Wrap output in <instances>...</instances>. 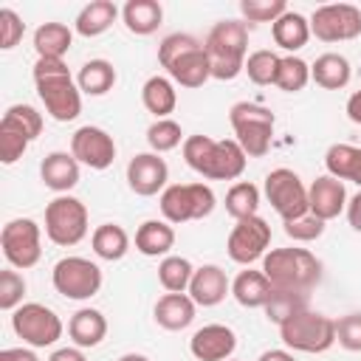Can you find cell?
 <instances>
[{
  "label": "cell",
  "instance_id": "49",
  "mask_svg": "<svg viewBox=\"0 0 361 361\" xmlns=\"http://www.w3.org/2000/svg\"><path fill=\"white\" fill-rule=\"evenodd\" d=\"M347 223L353 226V231H358L361 234V192H355L350 200H347Z\"/></svg>",
  "mask_w": 361,
  "mask_h": 361
},
{
  "label": "cell",
  "instance_id": "5",
  "mask_svg": "<svg viewBox=\"0 0 361 361\" xmlns=\"http://www.w3.org/2000/svg\"><path fill=\"white\" fill-rule=\"evenodd\" d=\"M203 48L212 59V79L231 82L245 71L248 25L243 20H220L206 34Z\"/></svg>",
  "mask_w": 361,
  "mask_h": 361
},
{
  "label": "cell",
  "instance_id": "1",
  "mask_svg": "<svg viewBox=\"0 0 361 361\" xmlns=\"http://www.w3.org/2000/svg\"><path fill=\"white\" fill-rule=\"evenodd\" d=\"M183 161L192 172L209 180H237L245 172L248 155L234 138H209V135H186Z\"/></svg>",
  "mask_w": 361,
  "mask_h": 361
},
{
  "label": "cell",
  "instance_id": "41",
  "mask_svg": "<svg viewBox=\"0 0 361 361\" xmlns=\"http://www.w3.org/2000/svg\"><path fill=\"white\" fill-rule=\"evenodd\" d=\"M276 71H279V56L274 51L259 48V51L245 56V71L243 73H248V79L254 85H274L276 82Z\"/></svg>",
  "mask_w": 361,
  "mask_h": 361
},
{
  "label": "cell",
  "instance_id": "28",
  "mask_svg": "<svg viewBox=\"0 0 361 361\" xmlns=\"http://www.w3.org/2000/svg\"><path fill=\"white\" fill-rule=\"evenodd\" d=\"M271 37H274V42H276L282 51L293 54V51L305 48L307 39H310V20H307L305 14L288 8V11L271 25Z\"/></svg>",
  "mask_w": 361,
  "mask_h": 361
},
{
  "label": "cell",
  "instance_id": "16",
  "mask_svg": "<svg viewBox=\"0 0 361 361\" xmlns=\"http://www.w3.org/2000/svg\"><path fill=\"white\" fill-rule=\"evenodd\" d=\"M71 152L79 164L102 172L116 161V141L107 130L96 124H85L71 135Z\"/></svg>",
  "mask_w": 361,
  "mask_h": 361
},
{
  "label": "cell",
  "instance_id": "9",
  "mask_svg": "<svg viewBox=\"0 0 361 361\" xmlns=\"http://www.w3.org/2000/svg\"><path fill=\"white\" fill-rule=\"evenodd\" d=\"M45 234L62 248L82 243L87 237V206L73 195H56L45 206Z\"/></svg>",
  "mask_w": 361,
  "mask_h": 361
},
{
  "label": "cell",
  "instance_id": "21",
  "mask_svg": "<svg viewBox=\"0 0 361 361\" xmlns=\"http://www.w3.org/2000/svg\"><path fill=\"white\" fill-rule=\"evenodd\" d=\"M39 178L42 183L56 192V195H68L76 183H79V161L73 158V152H62V149H54L42 158L39 164Z\"/></svg>",
  "mask_w": 361,
  "mask_h": 361
},
{
  "label": "cell",
  "instance_id": "45",
  "mask_svg": "<svg viewBox=\"0 0 361 361\" xmlns=\"http://www.w3.org/2000/svg\"><path fill=\"white\" fill-rule=\"evenodd\" d=\"M336 341L350 353H361V313H347L336 322Z\"/></svg>",
  "mask_w": 361,
  "mask_h": 361
},
{
  "label": "cell",
  "instance_id": "25",
  "mask_svg": "<svg viewBox=\"0 0 361 361\" xmlns=\"http://www.w3.org/2000/svg\"><path fill=\"white\" fill-rule=\"evenodd\" d=\"M271 293H274V285L268 282V276L262 271H254V268L240 271L234 276V282H231V296L237 299V305H243L248 310L265 307Z\"/></svg>",
  "mask_w": 361,
  "mask_h": 361
},
{
  "label": "cell",
  "instance_id": "13",
  "mask_svg": "<svg viewBox=\"0 0 361 361\" xmlns=\"http://www.w3.org/2000/svg\"><path fill=\"white\" fill-rule=\"evenodd\" d=\"M265 197H268L271 209L282 217V223L285 220H296V217L310 212L307 186L288 166H276V169H271L265 175Z\"/></svg>",
  "mask_w": 361,
  "mask_h": 361
},
{
  "label": "cell",
  "instance_id": "2",
  "mask_svg": "<svg viewBox=\"0 0 361 361\" xmlns=\"http://www.w3.org/2000/svg\"><path fill=\"white\" fill-rule=\"evenodd\" d=\"M34 87L54 121H73L82 113V90L71 76L65 59H39L34 62Z\"/></svg>",
  "mask_w": 361,
  "mask_h": 361
},
{
  "label": "cell",
  "instance_id": "12",
  "mask_svg": "<svg viewBox=\"0 0 361 361\" xmlns=\"http://www.w3.org/2000/svg\"><path fill=\"white\" fill-rule=\"evenodd\" d=\"M0 248L11 268L28 271L42 257V228L31 217H14L0 231Z\"/></svg>",
  "mask_w": 361,
  "mask_h": 361
},
{
  "label": "cell",
  "instance_id": "53",
  "mask_svg": "<svg viewBox=\"0 0 361 361\" xmlns=\"http://www.w3.org/2000/svg\"><path fill=\"white\" fill-rule=\"evenodd\" d=\"M118 361H149L144 353H124V355H118Z\"/></svg>",
  "mask_w": 361,
  "mask_h": 361
},
{
  "label": "cell",
  "instance_id": "23",
  "mask_svg": "<svg viewBox=\"0 0 361 361\" xmlns=\"http://www.w3.org/2000/svg\"><path fill=\"white\" fill-rule=\"evenodd\" d=\"M68 336L73 341V347L82 350H93L104 341L107 336V319L102 310L96 307H79L71 319H68Z\"/></svg>",
  "mask_w": 361,
  "mask_h": 361
},
{
  "label": "cell",
  "instance_id": "46",
  "mask_svg": "<svg viewBox=\"0 0 361 361\" xmlns=\"http://www.w3.org/2000/svg\"><path fill=\"white\" fill-rule=\"evenodd\" d=\"M23 31H25L23 17L14 8H0V48L11 51L23 39Z\"/></svg>",
  "mask_w": 361,
  "mask_h": 361
},
{
  "label": "cell",
  "instance_id": "29",
  "mask_svg": "<svg viewBox=\"0 0 361 361\" xmlns=\"http://www.w3.org/2000/svg\"><path fill=\"white\" fill-rule=\"evenodd\" d=\"M118 14L121 11H118V6L113 0H93V3L82 6V11L76 14L73 31L82 34V37H99L116 23Z\"/></svg>",
  "mask_w": 361,
  "mask_h": 361
},
{
  "label": "cell",
  "instance_id": "50",
  "mask_svg": "<svg viewBox=\"0 0 361 361\" xmlns=\"http://www.w3.org/2000/svg\"><path fill=\"white\" fill-rule=\"evenodd\" d=\"M48 361H87V358H85L82 347H59L48 355Z\"/></svg>",
  "mask_w": 361,
  "mask_h": 361
},
{
  "label": "cell",
  "instance_id": "32",
  "mask_svg": "<svg viewBox=\"0 0 361 361\" xmlns=\"http://www.w3.org/2000/svg\"><path fill=\"white\" fill-rule=\"evenodd\" d=\"M73 45V31L65 23H42L34 31V51L39 59H62Z\"/></svg>",
  "mask_w": 361,
  "mask_h": 361
},
{
  "label": "cell",
  "instance_id": "37",
  "mask_svg": "<svg viewBox=\"0 0 361 361\" xmlns=\"http://www.w3.org/2000/svg\"><path fill=\"white\" fill-rule=\"evenodd\" d=\"M307 296H310V293H299V290H279V288H274V293H271V299H268V305H265L262 310H265L268 322H274V324L279 327V324H285L290 316H296V313L307 310Z\"/></svg>",
  "mask_w": 361,
  "mask_h": 361
},
{
  "label": "cell",
  "instance_id": "42",
  "mask_svg": "<svg viewBox=\"0 0 361 361\" xmlns=\"http://www.w3.org/2000/svg\"><path fill=\"white\" fill-rule=\"evenodd\" d=\"M23 296H25V276L11 265L3 268L0 271V310L14 313L23 305Z\"/></svg>",
  "mask_w": 361,
  "mask_h": 361
},
{
  "label": "cell",
  "instance_id": "19",
  "mask_svg": "<svg viewBox=\"0 0 361 361\" xmlns=\"http://www.w3.org/2000/svg\"><path fill=\"white\" fill-rule=\"evenodd\" d=\"M347 189L344 180L333 178V175H319L310 186H307V203H310V214H316L319 220H333L347 209Z\"/></svg>",
  "mask_w": 361,
  "mask_h": 361
},
{
  "label": "cell",
  "instance_id": "54",
  "mask_svg": "<svg viewBox=\"0 0 361 361\" xmlns=\"http://www.w3.org/2000/svg\"><path fill=\"white\" fill-rule=\"evenodd\" d=\"M228 361H237V358H228Z\"/></svg>",
  "mask_w": 361,
  "mask_h": 361
},
{
  "label": "cell",
  "instance_id": "51",
  "mask_svg": "<svg viewBox=\"0 0 361 361\" xmlns=\"http://www.w3.org/2000/svg\"><path fill=\"white\" fill-rule=\"evenodd\" d=\"M347 118L353 124H361V90H355L350 99H347Z\"/></svg>",
  "mask_w": 361,
  "mask_h": 361
},
{
  "label": "cell",
  "instance_id": "10",
  "mask_svg": "<svg viewBox=\"0 0 361 361\" xmlns=\"http://www.w3.org/2000/svg\"><path fill=\"white\" fill-rule=\"evenodd\" d=\"M11 330L17 333V338H23V344L42 350V347H54L62 333L65 324L56 316V310H51L42 302H23L14 313H11Z\"/></svg>",
  "mask_w": 361,
  "mask_h": 361
},
{
  "label": "cell",
  "instance_id": "44",
  "mask_svg": "<svg viewBox=\"0 0 361 361\" xmlns=\"http://www.w3.org/2000/svg\"><path fill=\"white\" fill-rule=\"evenodd\" d=\"M285 234L293 240V243H313L324 234V220H319L316 214H302L296 220H285Z\"/></svg>",
  "mask_w": 361,
  "mask_h": 361
},
{
  "label": "cell",
  "instance_id": "39",
  "mask_svg": "<svg viewBox=\"0 0 361 361\" xmlns=\"http://www.w3.org/2000/svg\"><path fill=\"white\" fill-rule=\"evenodd\" d=\"M310 82V65L302 59V56H279V71H276V87L285 90V93H299L305 90Z\"/></svg>",
  "mask_w": 361,
  "mask_h": 361
},
{
  "label": "cell",
  "instance_id": "30",
  "mask_svg": "<svg viewBox=\"0 0 361 361\" xmlns=\"http://www.w3.org/2000/svg\"><path fill=\"white\" fill-rule=\"evenodd\" d=\"M141 104L155 116V118H169L178 107V90L169 76H149L141 87Z\"/></svg>",
  "mask_w": 361,
  "mask_h": 361
},
{
  "label": "cell",
  "instance_id": "47",
  "mask_svg": "<svg viewBox=\"0 0 361 361\" xmlns=\"http://www.w3.org/2000/svg\"><path fill=\"white\" fill-rule=\"evenodd\" d=\"M6 113H11V116L28 130L31 141L39 138V133H42V113H39L37 107H31V104H11Z\"/></svg>",
  "mask_w": 361,
  "mask_h": 361
},
{
  "label": "cell",
  "instance_id": "27",
  "mask_svg": "<svg viewBox=\"0 0 361 361\" xmlns=\"http://www.w3.org/2000/svg\"><path fill=\"white\" fill-rule=\"evenodd\" d=\"M310 79L324 87V90H344L353 79V68H350V59L341 56V54H322L316 56V62L310 65Z\"/></svg>",
  "mask_w": 361,
  "mask_h": 361
},
{
  "label": "cell",
  "instance_id": "17",
  "mask_svg": "<svg viewBox=\"0 0 361 361\" xmlns=\"http://www.w3.org/2000/svg\"><path fill=\"white\" fill-rule=\"evenodd\" d=\"M169 166L158 152H138L127 164V186L138 197H152L166 189Z\"/></svg>",
  "mask_w": 361,
  "mask_h": 361
},
{
  "label": "cell",
  "instance_id": "31",
  "mask_svg": "<svg viewBox=\"0 0 361 361\" xmlns=\"http://www.w3.org/2000/svg\"><path fill=\"white\" fill-rule=\"evenodd\" d=\"M324 169L327 175L338 180H353L361 186V147L353 144H333L324 152Z\"/></svg>",
  "mask_w": 361,
  "mask_h": 361
},
{
  "label": "cell",
  "instance_id": "18",
  "mask_svg": "<svg viewBox=\"0 0 361 361\" xmlns=\"http://www.w3.org/2000/svg\"><path fill=\"white\" fill-rule=\"evenodd\" d=\"M237 350V333L228 324H203L189 338V353L197 361H228Z\"/></svg>",
  "mask_w": 361,
  "mask_h": 361
},
{
  "label": "cell",
  "instance_id": "40",
  "mask_svg": "<svg viewBox=\"0 0 361 361\" xmlns=\"http://www.w3.org/2000/svg\"><path fill=\"white\" fill-rule=\"evenodd\" d=\"M183 130L175 118H155L149 127H147V144H149V152H172L175 147H183Z\"/></svg>",
  "mask_w": 361,
  "mask_h": 361
},
{
  "label": "cell",
  "instance_id": "8",
  "mask_svg": "<svg viewBox=\"0 0 361 361\" xmlns=\"http://www.w3.org/2000/svg\"><path fill=\"white\" fill-rule=\"evenodd\" d=\"M214 192L209 183H172L161 192V214L166 223L180 226L189 220H203L214 212Z\"/></svg>",
  "mask_w": 361,
  "mask_h": 361
},
{
  "label": "cell",
  "instance_id": "7",
  "mask_svg": "<svg viewBox=\"0 0 361 361\" xmlns=\"http://www.w3.org/2000/svg\"><path fill=\"white\" fill-rule=\"evenodd\" d=\"M279 338L296 353H324L336 344V319L307 307L279 324Z\"/></svg>",
  "mask_w": 361,
  "mask_h": 361
},
{
  "label": "cell",
  "instance_id": "52",
  "mask_svg": "<svg viewBox=\"0 0 361 361\" xmlns=\"http://www.w3.org/2000/svg\"><path fill=\"white\" fill-rule=\"evenodd\" d=\"M257 361H296V358H293V353H288V350H265Z\"/></svg>",
  "mask_w": 361,
  "mask_h": 361
},
{
  "label": "cell",
  "instance_id": "26",
  "mask_svg": "<svg viewBox=\"0 0 361 361\" xmlns=\"http://www.w3.org/2000/svg\"><path fill=\"white\" fill-rule=\"evenodd\" d=\"M175 248V228L166 220H144L135 231V251L144 257H169Z\"/></svg>",
  "mask_w": 361,
  "mask_h": 361
},
{
  "label": "cell",
  "instance_id": "6",
  "mask_svg": "<svg viewBox=\"0 0 361 361\" xmlns=\"http://www.w3.org/2000/svg\"><path fill=\"white\" fill-rule=\"evenodd\" d=\"M228 121L234 130V141L243 147L248 158H262L271 149L274 138V113L254 102H237L228 110Z\"/></svg>",
  "mask_w": 361,
  "mask_h": 361
},
{
  "label": "cell",
  "instance_id": "22",
  "mask_svg": "<svg viewBox=\"0 0 361 361\" xmlns=\"http://www.w3.org/2000/svg\"><path fill=\"white\" fill-rule=\"evenodd\" d=\"M195 313H197V305L189 293H164L152 307L155 324L169 330V333L186 330L195 322Z\"/></svg>",
  "mask_w": 361,
  "mask_h": 361
},
{
  "label": "cell",
  "instance_id": "4",
  "mask_svg": "<svg viewBox=\"0 0 361 361\" xmlns=\"http://www.w3.org/2000/svg\"><path fill=\"white\" fill-rule=\"evenodd\" d=\"M262 274L279 290L310 293L322 279V259L307 248H271L262 257Z\"/></svg>",
  "mask_w": 361,
  "mask_h": 361
},
{
  "label": "cell",
  "instance_id": "15",
  "mask_svg": "<svg viewBox=\"0 0 361 361\" xmlns=\"http://www.w3.org/2000/svg\"><path fill=\"white\" fill-rule=\"evenodd\" d=\"M268 245H271V226L265 217L254 214V217H245V220H237L228 240H226V251L228 257L237 262V265H251L257 259H262L268 254Z\"/></svg>",
  "mask_w": 361,
  "mask_h": 361
},
{
  "label": "cell",
  "instance_id": "14",
  "mask_svg": "<svg viewBox=\"0 0 361 361\" xmlns=\"http://www.w3.org/2000/svg\"><path fill=\"white\" fill-rule=\"evenodd\" d=\"M310 34L322 42H347L361 34V8L353 3H324L310 14Z\"/></svg>",
  "mask_w": 361,
  "mask_h": 361
},
{
  "label": "cell",
  "instance_id": "34",
  "mask_svg": "<svg viewBox=\"0 0 361 361\" xmlns=\"http://www.w3.org/2000/svg\"><path fill=\"white\" fill-rule=\"evenodd\" d=\"M116 79H118V73H116L113 62H107V59H87L79 68V73H76V85H79V90L85 96H104V93H110Z\"/></svg>",
  "mask_w": 361,
  "mask_h": 361
},
{
  "label": "cell",
  "instance_id": "24",
  "mask_svg": "<svg viewBox=\"0 0 361 361\" xmlns=\"http://www.w3.org/2000/svg\"><path fill=\"white\" fill-rule=\"evenodd\" d=\"M121 23L135 37H149L164 23V6L158 0H127L121 8Z\"/></svg>",
  "mask_w": 361,
  "mask_h": 361
},
{
  "label": "cell",
  "instance_id": "36",
  "mask_svg": "<svg viewBox=\"0 0 361 361\" xmlns=\"http://www.w3.org/2000/svg\"><path fill=\"white\" fill-rule=\"evenodd\" d=\"M192 274H195V265L186 257H178V254H169L158 262V282L166 293H186L189 282H192Z\"/></svg>",
  "mask_w": 361,
  "mask_h": 361
},
{
  "label": "cell",
  "instance_id": "20",
  "mask_svg": "<svg viewBox=\"0 0 361 361\" xmlns=\"http://www.w3.org/2000/svg\"><path fill=\"white\" fill-rule=\"evenodd\" d=\"M186 293L195 299L197 307H214L231 293V282H228V276H226V271L220 265L209 262V265L195 268Z\"/></svg>",
  "mask_w": 361,
  "mask_h": 361
},
{
  "label": "cell",
  "instance_id": "33",
  "mask_svg": "<svg viewBox=\"0 0 361 361\" xmlns=\"http://www.w3.org/2000/svg\"><path fill=\"white\" fill-rule=\"evenodd\" d=\"M90 248L99 259L107 262H118L124 259V254L130 251V234L118 226V223H102L96 226V231L90 234Z\"/></svg>",
  "mask_w": 361,
  "mask_h": 361
},
{
  "label": "cell",
  "instance_id": "38",
  "mask_svg": "<svg viewBox=\"0 0 361 361\" xmlns=\"http://www.w3.org/2000/svg\"><path fill=\"white\" fill-rule=\"evenodd\" d=\"M226 212L234 220H245L254 217L259 212V189L251 180H237L231 183V189L226 192Z\"/></svg>",
  "mask_w": 361,
  "mask_h": 361
},
{
  "label": "cell",
  "instance_id": "48",
  "mask_svg": "<svg viewBox=\"0 0 361 361\" xmlns=\"http://www.w3.org/2000/svg\"><path fill=\"white\" fill-rule=\"evenodd\" d=\"M0 361H39L34 347H6L0 350Z\"/></svg>",
  "mask_w": 361,
  "mask_h": 361
},
{
  "label": "cell",
  "instance_id": "35",
  "mask_svg": "<svg viewBox=\"0 0 361 361\" xmlns=\"http://www.w3.org/2000/svg\"><path fill=\"white\" fill-rule=\"evenodd\" d=\"M28 144H31L28 130L11 113H3V118H0V161L6 166L17 164L23 158V152L28 149Z\"/></svg>",
  "mask_w": 361,
  "mask_h": 361
},
{
  "label": "cell",
  "instance_id": "3",
  "mask_svg": "<svg viewBox=\"0 0 361 361\" xmlns=\"http://www.w3.org/2000/svg\"><path fill=\"white\" fill-rule=\"evenodd\" d=\"M158 62L180 87H203L212 79V59L203 42L192 34H169L158 45Z\"/></svg>",
  "mask_w": 361,
  "mask_h": 361
},
{
  "label": "cell",
  "instance_id": "11",
  "mask_svg": "<svg viewBox=\"0 0 361 361\" xmlns=\"http://www.w3.org/2000/svg\"><path fill=\"white\" fill-rule=\"evenodd\" d=\"M54 290L71 302H85L102 290V268L87 257H62L51 271Z\"/></svg>",
  "mask_w": 361,
  "mask_h": 361
},
{
  "label": "cell",
  "instance_id": "43",
  "mask_svg": "<svg viewBox=\"0 0 361 361\" xmlns=\"http://www.w3.org/2000/svg\"><path fill=\"white\" fill-rule=\"evenodd\" d=\"M288 11L285 0H240V14L245 23H276Z\"/></svg>",
  "mask_w": 361,
  "mask_h": 361
}]
</instances>
